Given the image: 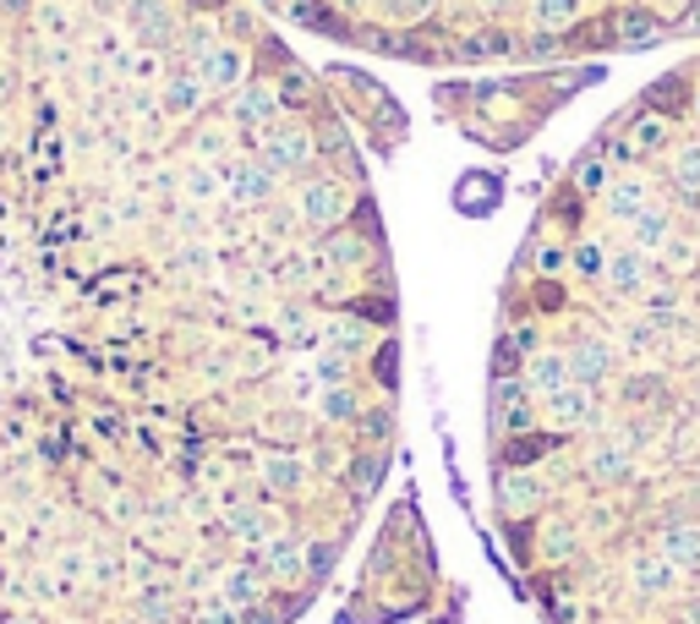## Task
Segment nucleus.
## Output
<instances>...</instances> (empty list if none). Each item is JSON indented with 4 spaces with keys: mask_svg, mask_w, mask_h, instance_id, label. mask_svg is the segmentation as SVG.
<instances>
[{
    "mask_svg": "<svg viewBox=\"0 0 700 624\" xmlns=\"http://www.w3.org/2000/svg\"><path fill=\"white\" fill-rule=\"evenodd\" d=\"M192 72L203 77L208 94H236V88H247V50L241 44H214Z\"/></svg>",
    "mask_w": 700,
    "mask_h": 624,
    "instance_id": "1",
    "label": "nucleus"
},
{
    "mask_svg": "<svg viewBox=\"0 0 700 624\" xmlns=\"http://www.w3.org/2000/svg\"><path fill=\"white\" fill-rule=\"evenodd\" d=\"M301 214H306V225H317V230H334V225L351 214V197L340 192V181H329V175H312V181L301 186Z\"/></svg>",
    "mask_w": 700,
    "mask_h": 624,
    "instance_id": "2",
    "label": "nucleus"
},
{
    "mask_svg": "<svg viewBox=\"0 0 700 624\" xmlns=\"http://www.w3.org/2000/svg\"><path fill=\"white\" fill-rule=\"evenodd\" d=\"M280 116V88L263 77V83H247V88H236V99H230V121L236 127H252V132H263L269 121Z\"/></svg>",
    "mask_w": 700,
    "mask_h": 624,
    "instance_id": "3",
    "label": "nucleus"
},
{
    "mask_svg": "<svg viewBox=\"0 0 700 624\" xmlns=\"http://www.w3.org/2000/svg\"><path fill=\"white\" fill-rule=\"evenodd\" d=\"M127 22H132L142 50H159L175 39V11L164 0H127Z\"/></svg>",
    "mask_w": 700,
    "mask_h": 624,
    "instance_id": "4",
    "label": "nucleus"
},
{
    "mask_svg": "<svg viewBox=\"0 0 700 624\" xmlns=\"http://www.w3.org/2000/svg\"><path fill=\"white\" fill-rule=\"evenodd\" d=\"M498 203H504V181H498L493 170H465V175L454 181V208H460V214L476 219V214H493Z\"/></svg>",
    "mask_w": 700,
    "mask_h": 624,
    "instance_id": "5",
    "label": "nucleus"
},
{
    "mask_svg": "<svg viewBox=\"0 0 700 624\" xmlns=\"http://www.w3.org/2000/svg\"><path fill=\"white\" fill-rule=\"evenodd\" d=\"M646 280H651V258H646L640 247H618V252H607V275H602V286H613V297H635V291H646Z\"/></svg>",
    "mask_w": 700,
    "mask_h": 624,
    "instance_id": "6",
    "label": "nucleus"
},
{
    "mask_svg": "<svg viewBox=\"0 0 700 624\" xmlns=\"http://www.w3.org/2000/svg\"><path fill=\"white\" fill-rule=\"evenodd\" d=\"M203 99H208V88H203L197 72H170V77L159 83V105H164L170 116H197Z\"/></svg>",
    "mask_w": 700,
    "mask_h": 624,
    "instance_id": "7",
    "label": "nucleus"
},
{
    "mask_svg": "<svg viewBox=\"0 0 700 624\" xmlns=\"http://www.w3.org/2000/svg\"><path fill=\"white\" fill-rule=\"evenodd\" d=\"M607 28H613L618 44H635V50H640V44H657V39L668 33V28H663L651 11H640V6H629V11H607Z\"/></svg>",
    "mask_w": 700,
    "mask_h": 624,
    "instance_id": "8",
    "label": "nucleus"
},
{
    "mask_svg": "<svg viewBox=\"0 0 700 624\" xmlns=\"http://www.w3.org/2000/svg\"><path fill=\"white\" fill-rule=\"evenodd\" d=\"M646 203H651V197H646V181H640V175H629V181H607V192H602L607 219H624V225H635Z\"/></svg>",
    "mask_w": 700,
    "mask_h": 624,
    "instance_id": "9",
    "label": "nucleus"
},
{
    "mask_svg": "<svg viewBox=\"0 0 700 624\" xmlns=\"http://www.w3.org/2000/svg\"><path fill=\"white\" fill-rule=\"evenodd\" d=\"M569 186H574L580 197H602V192H607V154H602L596 143L569 164Z\"/></svg>",
    "mask_w": 700,
    "mask_h": 624,
    "instance_id": "10",
    "label": "nucleus"
},
{
    "mask_svg": "<svg viewBox=\"0 0 700 624\" xmlns=\"http://www.w3.org/2000/svg\"><path fill=\"white\" fill-rule=\"evenodd\" d=\"M629 230H635V247H640V252H646V247H663V241L674 236V214H668L663 203H646L640 219H635Z\"/></svg>",
    "mask_w": 700,
    "mask_h": 624,
    "instance_id": "11",
    "label": "nucleus"
},
{
    "mask_svg": "<svg viewBox=\"0 0 700 624\" xmlns=\"http://www.w3.org/2000/svg\"><path fill=\"white\" fill-rule=\"evenodd\" d=\"M142 286V269H132V263H121V269H105L99 280H94V302H132V291Z\"/></svg>",
    "mask_w": 700,
    "mask_h": 624,
    "instance_id": "12",
    "label": "nucleus"
},
{
    "mask_svg": "<svg viewBox=\"0 0 700 624\" xmlns=\"http://www.w3.org/2000/svg\"><path fill=\"white\" fill-rule=\"evenodd\" d=\"M531 17H537V33H569L580 17V0H531Z\"/></svg>",
    "mask_w": 700,
    "mask_h": 624,
    "instance_id": "13",
    "label": "nucleus"
},
{
    "mask_svg": "<svg viewBox=\"0 0 700 624\" xmlns=\"http://www.w3.org/2000/svg\"><path fill=\"white\" fill-rule=\"evenodd\" d=\"M674 186L696 203L700 197V143H685L679 154H674Z\"/></svg>",
    "mask_w": 700,
    "mask_h": 624,
    "instance_id": "14",
    "label": "nucleus"
},
{
    "mask_svg": "<svg viewBox=\"0 0 700 624\" xmlns=\"http://www.w3.org/2000/svg\"><path fill=\"white\" fill-rule=\"evenodd\" d=\"M569 269H574L580 280H602V275H607V252H602L596 241H574V247H569Z\"/></svg>",
    "mask_w": 700,
    "mask_h": 624,
    "instance_id": "15",
    "label": "nucleus"
},
{
    "mask_svg": "<svg viewBox=\"0 0 700 624\" xmlns=\"http://www.w3.org/2000/svg\"><path fill=\"white\" fill-rule=\"evenodd\" d=\"M181 186H186L192 197H214L225 181H219V170H214V164H192V170L181 175Z\"/></svg>",
    "mask_w": 700,
    "mask_h": 624,
    "instance_id": "16",
    "label": "nucleus"
},
{
    "mask_svg": "<svg viewBox=\"0 0 700 624\" xmlns=\"http://www.w3.org/2000/svg\"><path fill=\"white\" fill-rule=\"evenodd\" d=\"M351 318H367V323H389L395 308H389V297H356L351 302Z\"/></svg>",
    "mask_w": 700,
    "mask_h": 624,
    "instance_id": "17",
    "label": "nucleus"
},
{
    "mask_svg": "<svg viewBox=\"0 0 700 624\" xmlns=\"http://www.w3.org/2000/svg\"><path fill=\"white\" fill-rule=\"evenodd\" d=\"M432 11V0H389V17L395 22H421Z\"/></svg>",
    "mask_w": 700,
    "mask_h": 624,
    "instance_id": "18",
    "label": "nucleus"
},
{
    "mask_svg": "<svg viewBox=\"0 0 700 624\" xmlns=\"http://www.w3.org/2000/svg\"><path fill=\"white\" fill-rule=\"evenodd\" d=\"M487 6H509V0H487Z\"/></svg>",
    "mask_w": 700,
    "mask_h": 624,
    "instance_id": "19",
    "label": "nucleus"
}]
</instances>
